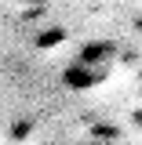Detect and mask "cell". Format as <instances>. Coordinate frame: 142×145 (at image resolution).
<instances>
[{
  "label": "cell",
  "instance_id": "obj_1",
  "mask_svg": "<svg viewBox=\"0 0 142 145\" xmlns=\"http://www.w3.org/2000/svg\"><path fill=\"white\" fill-rule=\"evenodd\" d=\"M91 80H95V69L80 65V62H77V65H73L69 72H66V84H69V87H88Z\"/></svg>",
  "mask_w": 142,
  "mask_h": 145
},
{
  "label": "cell",
  "instance_id": "obj_2",
  "mask_svg": "<svg viewBox=\"0 0 142 145\" xmlns=\"http://www.w3.org/2000/svg\"><path fill=\"white\" fill-rule=\"evenodd\" d=\"M135 123H139V127H142V109H139V112H135Z\"/></svg>",
  "mask_w": 142,
  "mask_h": 145
},
{
  "label": "cell",
  "instance_id": "obj_3",
  "mask_svg": "<svg viewBox=\"0 0 142 145\" xmlns=\"http://www.w3.org/2000/svg\"><path fill=\"white\" fill-rule=\"evenodd\" d=\"M91 145H117V142H91Z\"/></svg>",
  "mask_w": 142,
  "mask_h": 145
}]
</instances>
